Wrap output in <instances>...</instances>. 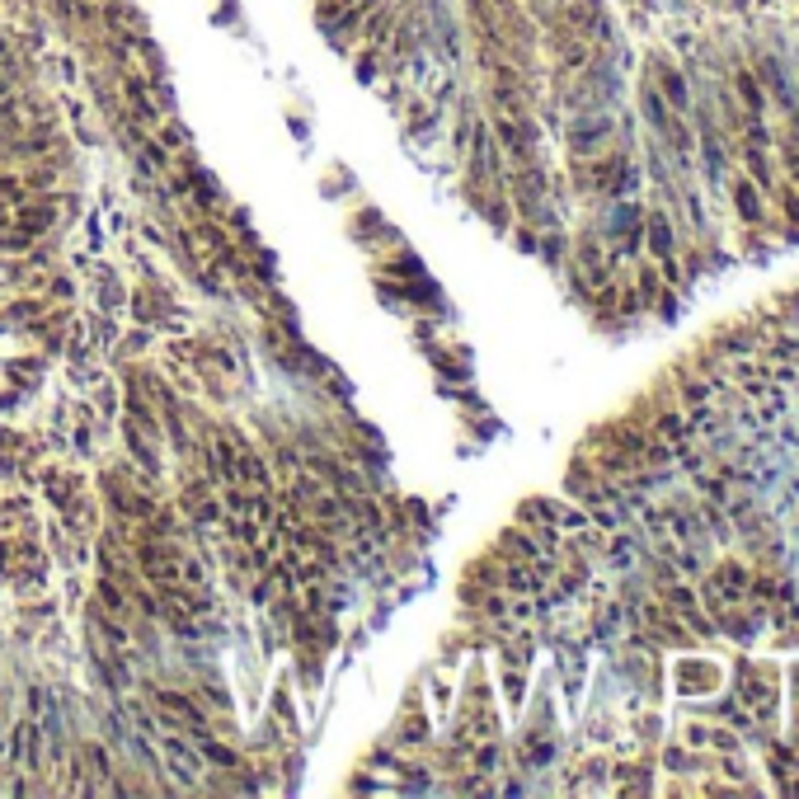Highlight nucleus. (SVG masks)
Wrapping results in <instances>:
<instances>
[{
    "label": "nucleus",
    "mask_w": 799,
    "mask_h": 799,
    "mask_svg": "<svg viewBox=\"0 0 799 799\" xmlns=\"http://www.w3.org/2000/svg\"><path fill=\"white\" fill-rule=\"evenodd\" d=\"M734 198L743 203V217H748V221L762 217V212H757V193H752V184H738V188H734Z\"/></svg>",
    "instance_id": "obj_1"
}]
</instances>
